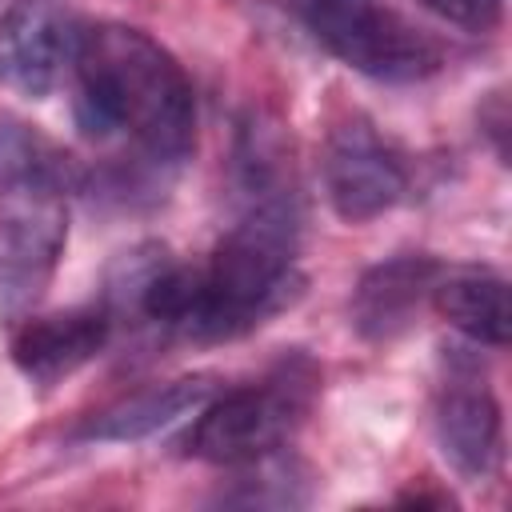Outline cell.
<instances>
[{
	"label": "cell",
	"mask_w": 512,
	"mask_h": 512,
	"mask_svg": "<svg viewBox=\"0 0 512 512\" xmlns=\"http://www.w3.org/2000/svg\"><path fill=\"white\" fill-rule=\"evenodd\" d=\"M72 116L84 140L116 144L128 168L116 192L156 188L196 144V92L180 60L132 24H92L72 56Z\"/></svg>",
	"instance_id": "1"
},
{
	"label": "cell",
	"mask_w": 512,
	"mask_h": 512,
	"mask_svg": "<svg viewBox=\"0 0 512 512\" xmlns=\"http://www.w3.org/2000/svg\"><path fill=\"white\" fill-rule=\"evenodd\" d=\"M300 252V200L296 192L244 200L240 220L220 236L208 264H200L196 308L184 340L228 344L272 316L288 312L304 296Z\"/></svg>",
	"instance_id": "2"
},
{
	"label": "cell",
	"mask_w": 512,
	"mask_h": 512,
	"mask_svg": "<svg viewBox=\"0 0 512 512\" xmlns=\"http://www.w3.org/2000/svg\"><path fill=\"white\" fill-rule=\"evenodd\" d=\"M68 244V164L20 120H0V320H24Z\"/></svg>",
	"instance_id": "3"
},
{
	"label": "cell",
	"mask_w": 512,
	"mask_h": 512,
	"mask_svg": "<svg viewBox=\"0 0 512 512\" xmlns=\"http://www.w3.org/2000/svg\"><path fill=\"white\" fill-rule=\"evenodd\" d=\"M316 396H320L316 360L304 352H288L268 368V376L216 392L200 408L184 440L188 456L224 464V468L260 460L284 448L300 432V424L316 408Z\"/></svg>",
	"instance_id": "4"
},
{
	"label": "cell",
	"mask_w": 512,
	"mask_h": 512,
	"mask_svg": "<svg viewBox=\"0 0 512 512\" xmlns=\"http://www.w3.org/2000/svg\"><path fill=\"white\" fill-rule=\"evenodd\" d=\"M340 64L380 84H420L444 68V44L384 0H280Z\"/></svg>",
	"instance_id": "5"
},
{
	"label": "cell",
	"mask_w": 512,
	"mask_h": 512,
	"mask_svg": "<svg viewBox=\"0 0 512 512\" xmlns=\"http://www.w3.org/2000/svg\"><path fill=\"white\" fill-rule=\"evenodd\" d=\"M324 196L332 212L348 224H368L392 212L408 192V164L404 156L360 116L340 120L320 156Z\"/></svg>",
	"instance_id": "6"
},
{
	"label": "cell",
	"mask_w": 512,
	"mask_h": 512,
	"mask_svg": "<svg viewBox=\"0 0 512 512\" xmlns=\"http://www.w3.org/2000/svg\"><path fill=\"white\" fill-rule=\"evenodd\" d=\"M80 32L72 0H12L0 12V88L44 100L72 72Z\"/></svg>",
	"instance_id": "7"
},
{
	"label": "cell",
	"mask_w": 512,
	"mask_h": 512,
	"mask_svg": "<svg viewBox=\"0 0 512 512\" xmlns=\"http://www.w3.org/2000/svg\"><path fill=\"white\" fill-rule=\"evenodd\" d=\"M432 428H436L440 456L460 480L484 484L500 468V456H504L500 404L484 384L476 360L468 356L448 360V376L440 380L436 404H432Z\"/></svg>",
	"instance_id": "8"
},
{
	"label": "cell",
	"mask_w": 512,
	"mask_h": 512,
	"mask_svg": "<svg viewBox=\"0 0 512 512\" xmlns=\"http://www.w3.org/2000/svg\"><path fill=\"white\" fill-rule=\"evenodd\" d=\"M440 272L444 264L428 252H404L372 264L356 280L352 304H348L356 336L368 344H392L396 336H404L416 324L420 308L432 304V288Z\"/></svg>",
	"instance_id": "9"
},
{
	"label": "cell",
	"mask_w": 512,
	"mask_h": 512,
	"mask_svg": "<svg viewBox=\"0 0 512 512\" xmlns=\"http://www.w3.org/2000/svg\"><path fill=\"white\" fill-rule=\"evenodd\" d=\"M116 324L104 304L92 308H68V312H48V316H24V324L12 336V364L40 388H52L92 364Z\"/></svg>",
	"instance_id": "10"
},
{
	"label": "cell",
	"mask_w": 512,
	"mask_h": 512,
	"mask_svg": "<svg viewBox=\"0 0 512 512\" xmlns=\"http://www.w3.org/2000/svg\"><path fill=\"white\" fill-rule=\"evenodd\" d=\"M216 392H220V384H216L212 372H192V376H176V380H164V384H148V388L108 404L104 412H96L80 428V440H96V444L144 440V436L200 412Z\"/></svg>",
	"instance_id": "11"
},
{
	"label": "cell",
	"mask_w": 512,
	"mask_h": 512,
	"mask_svg": "<svg viewBox=\"0 0 512 512\" xmlns=\"http://www.w3.org/2000/svg\"><path fill=\"white\" fill-rule=\"evenodd\" d=\"M432 308L476 348L508 344V284L492 268H444L432 288Z\"/></svg>",
	"instance_id": "12"
},
{
	"label": "cell",
	"mask_w": 512,
	"mask_h": 512,
	"mask_svg": "<svg viewBox=\"0 0 512 512\" xmlns=\"http://www.w3.org/2000/svg\"><path fill=\"white\" fill-rule=\"evenodd\" d=\"M308 480L312 472L284 456V448L260 456V460H248L240 464V476H236V488L232 492H220V504H244V508H292V504H308Z\"/></svg>",
	"instance_id": "13"
},
{
	"label": "cell",
	"mask_w": 512,
	"mask_h": 512,
	"mask_svg": "<svg viewBox=\"0 0 512 512\" xmlns=\"http://www.w3.org/2000/svg\"><path fill=\"white\" fill-rule=\"evenodd\" d=\"M420 4L464 32H492L504 16V0H420Z\"/></svg>",
	"instance_id": "14"
},
{
	"label": "cell",
	"mask_w": 512,
	"mask_h": 512,
	"mask_svg": "<svg viewBox=\"0 0 512 512\" xmlns=\"http://www.w3.org/2000/svg\"><path fill=\"white\" fill-rule=\"evenodd\" d=\"M480 124H488V132L496 136V156L504 160V156H508V148H504V128H508V116H504V96H492V112L484 108V112H480Z\"/></svg>",
	"instance_id": "15"
}]
</instances>
